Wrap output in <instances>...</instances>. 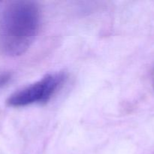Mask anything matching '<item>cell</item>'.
Wrapping results in <instances>:
<instances>
[{"label":"cell","mask_w":154,"mask_h":154,"mask_svg":"<svg viewBox=\"0 0 154 154\" xmlns=\"http://www.w3.org/2000/svg\"><path fill=\"white\" fill-rule=\"evenodd\" d=\"M66 78L67 75L64 72L48 74L34 84L12 94L6 103L8 106L14 108L46 103L61 88Z\"/></svg>","instance_id":"obj_2"},{"label":"cell","mask_w":154,"mask_h":154,"mask_svg":"<svg viewBox=\"0 0 154 154\" xmlns=\"http://www.w3.org/2000/svg\"><path fill=\"white\" fill-rule=\"evenodd\" d=\"M11 75L8 73L0 74V89L6 85L8 82L10 81Z\"/></svg>","instance_id":"obj_3"},{"label":"cell","mask_w":154,"mask_h":154,"mask_svg":"<svg viewBox=\"0 0 154 154\" xmlns=\"http://www.w3.org/2000/svg\"><path fill=\"white\" fill-rule=\"evenodd\" d=\"M42 23L37 3L20 0L10 3L0 19V50L9 57L28 51L35 40Z\"/></svg>","instance_id":"obj_1"}]
</instances>
